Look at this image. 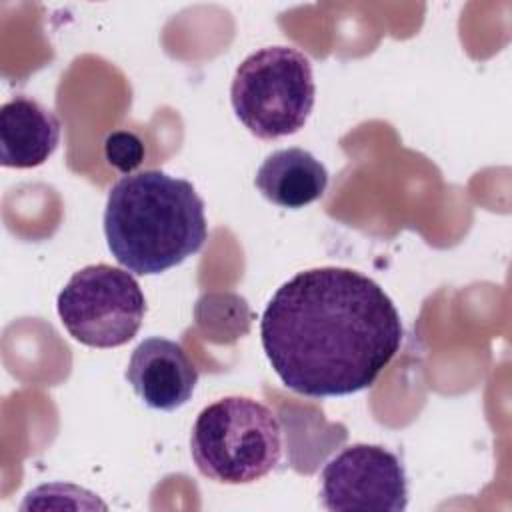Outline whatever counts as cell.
<instances>
[{"label": "cell", "instance_id": "obj_10", "mask_svg": "<svg viewBox=\"0 0 512 512\" xmlns=\"http://www.w3.org/2000/svg\"><path fill=\"white\" fill-rule=\"evenodd\" d=\"M104 156L108 164L122 174H132L144 160V144L142 140L128 130L110 132L104 140Z\"/></svg>", "mask_w": 512, "mask_h": 512}, {"label": "cell", "instance_id": "obj_1", "mask_svg": "<svg viewBox=\"0 0 512 512\" xmlns=\"http://www.w3.org/2000/svg\"><path fill=\"white\" fill-rule=\"evenodd\" d=\"M400 314L372 278L338 266L298 272L270 298L260 338L278 378L310 398L376 382L402 344Z\"/></svg>", "mask_w": 512, "mask_h": 512}, {"label": "cell", "instance_id": "obj_8", "mask_svg": "<svg viewBox=\"0 0 512 512\" xmlns=\"http://www.w3.org/2000/svg\"><path fill=\"white\" fill-rule=\"evenodd\" d=\"M60 120L38 100L18 94L0 108V162L6 168H34L58 148Z\"/></svg>", "mask_w": 512, "mask_h": 512}, {"label": "cell", "instance_id": "obj_4", "mask_svg": "<svg viewBox=\"0 0 512 512\" xmlns=\"http://www.w3.org/2000/svg\"><path fill=\"white\" fill-rule=\"evenodd\" d=\"M310 60L292 46H266L236 68L230 102L238 120L262 140H278L304 128L314 106Z\"/></svg>", "mask_w": 512, "mask_h": 512}, {"label": "cell", "instance_id": "obj_6", "mask_svg": "<svg viewBox=\"0 0 512 512\" xmlns=\"http://www.w3.org/2000/svg\"><path fill=\"white\" fill-rule=\"evenodd\" d=\"M320 504L332 512H402L408 504L406 470L384 446L350 444L324 464Z\"/></svg>", "mask_w": 512, "mask_h": 512}, {"label": "cell", "instance_id": "obj_9", "mask_svg": "<svg viewBox=\"0 0 512 512\" xmlns=\"http://www.w3.org/2000/svg\"><path fill=\"white\" fill-rule=\"evenodd\" d=\"M254 184L272 204L296 210L326 192L328 170L304 148H282L266 156Z\"/></svg>", "mask_w": 512, "mask_h": 512}, {"label": "cell", "instance_id": "obj_3", "mask_svg": "<svg viewBox=\"0 0 512 512\" xmlns=\"http://www.w3.org/2000/svg\"><path fill=\"white\" fill-rule=\"evenodd\" d=\"M190 450L198 472L208 480L250 484L278 466L282 426L266 404L248 396H226L196 416Z\"/></svg>", "mask_w": 512, "mask_h": 512}, {"label": "cell", "instance_id": "obj_7", "mask_svg": "<svg viewBox=\"0 0 512 512\" xmlns=\"http://www.w3.org/2000/svg\"><path fill=\"white\" fill-rule=\"evenodd\" d=\"M124 376L148 408L164 412L186 404L198 382V370L184 348L162 336H150L134 348Z\"/></svg>", "mask_w": 512, "mask_h": 512}, {"label": "cell", "instance_id": "obj_5", "mask_svg": "<svg viewBox=\"0 0 512 512\" xmlns=\"http://www.w3.org/2000/svg\"><path fill=\"white\" fill-rule=\"evenodd\" d=\"M56 308L74 340L92 348H116L140 330L146 298L130 272L90 264L70 276Z\"/></svg>", "mask_w": 512, "mask_h": 512}, {"label": "cell", "instance_id": "obj_2", "mask_svg": "<svg viewBox=\"0 0 512 512\" xmlns=\"http://www.w3.org/2000/svg\"><path fill=\"white\" fill-rule=\"evenodd\" d=\"M104 236L126 270L160 274L204 246V202L188 180L162 170L122 176L108 192Z\"/></svg>", "mask_w": 512, "mask_h": 512}]
</instances>
